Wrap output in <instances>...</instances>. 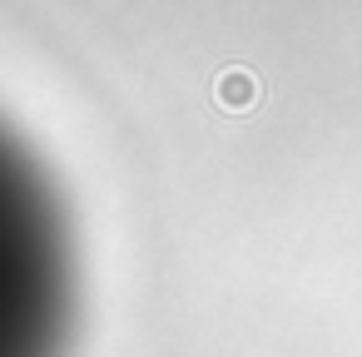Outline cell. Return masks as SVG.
<instances>
[{
  "instance_id": "1",
  "label": "cell",
  "mask_w": 362,
  "mask_h": 357,
  "mask_svg": "<svg viewBox=\"0 0 362 357\" xmlns=\"http://www.w3.org/2000/svg\"><path fill=\"white\" fill-rule=\"evenodd\" d=\"M258 95H263V85H258V75H253L248 65H228V70H218V80H214V105H218L223 115H248V110L258 105Z\"/></svg>"
}]
</instances>
